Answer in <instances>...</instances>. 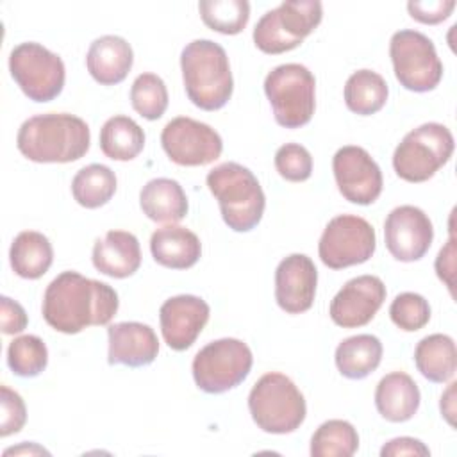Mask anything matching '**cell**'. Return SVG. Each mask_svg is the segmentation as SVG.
I'll list each match as a JSON object with an SVG mask.
<instances>
[{
	"instance_id": "cell-1",
	"label": "cell",
	"mask_w": 457,
	"mask_h": 457,
	"mask_svg": "<svg viewBox=\"0 0 457 457\" xmlns=\"http://www.w3.org/2000/svg\"><path fill=\"white\" fill-rule=\"evenodd\" d=\"M118 305L114 287L70 270L46 286L41 311L54 330L79 334L91 325H107L118 312Z\"/></svg>"
},
{
	"instance_id": "cell-2",
	"label": "cell",
	"mask_w": 457,
	"mask_h": 457,
	"mask_svg": "<svg viewBox=\"0 0 457 457\" xmlns=\"http://www.w3.org/2000/svg\"><path fill=\"white\" fill-rule=\"evenodd\" d=\"M91 143L87 123L68 112L36 114L25 120L16 136L23 157L34 162H73L86 155Z\"/></svg>"
},
{
	"instance_id": "cell-3",
	"label": "cell",
	"mask_w": 457,
	"mask_h": 457,
	"mask_svg": "<svg viewBox=\"0 0 457 457\" xmlns=\"http://www.w3.org/2000/svg\"><path fill=\"white\" fill-rule=\"evenodd\" d=\"M187 98L204 111L221 109L232 96L234 79L227 52L211 39H193L180 54Z\"/></svg>"
},
{
	"instance_id": "cell-4",
	"label": "cell",
	"mask_w": 457,
	"mask_h": 457,
	"mask_svg": "<svg viewBox=\"0 0 457 457\" xmlns=\"http://www.w3.org/2000/svg\"><path fill=\"white\" fill-rule=\"evenodd\" d=\"M207 187L218 200L221 218L234 232H248L261 221L266 207L257 177L237 162H223L207 173Z\"/></svg>"
},
{
	"instance_id": "cell-5",
	"label": "cell",
	"mask_w": 457,
	"mask_h": 457,
	"mask_svg": "<svg viewBox=\"0 0 457 457\" xmlns=\"http://www.w3.org/2000/svg\"><path fill=\"white\" fill-rule=\"evenodd\" d=\"M248 411L253 423L268 434L295 432L305 420V398L284 373H266L248 395Z\"/></svg>"
},
{
	"instance_id": "cell-6",
	"label": "cell",
	"mask_w": 457,
	"mask_h": 457,
	"mask_svg": "<svg viewBox=\"0 0 457 457\" xmlns=\"http://www.w3.org/2000/svg\"><path fill=\"white\" fill-rule=\"evenodd\" d=\"M323 5L318 0H287L266 11L253 29V43L264 54H284L320 25Z\"/></svg>"
},
{
	"instance_id": "cell-7",
	"label": "cell",
	"mask_w": 457,
	"mask_h": 457,
	"mask_svg": "<svg viewBox=\"0 0 457 457\" xmlns=\"http://www.w3.org/2000/svg\"><path fill=\"white\" fill-rule=\"evenodd\" d=\"M453 148V136L446 125L423 123L405 134L395 148L393 168L407 182H425L450 161Z\"/></svg>"
},
{
	"instance_id": "cell-8",
	"label": "cell",
	"mask_w": 457,
	"mask_h": 457,
	"mask_svg": "<svg viewBox=\"0 0 457 457\" xmlns=\"http://www.w3.org/2000/svg\"><path fill=\"white\" fill-rule=\"evenodd\" d=\"M314 91V75L298 62L280 64L264 79V93L275 121L286 129H298L311 121L316 109Z\"/></svg>"
},
{
	"instance_id": "cell-9",
	"label": "cell",
	"mask_w": 457,
	"mask_h": 457,
	"mask_svg": "<svg viewBox=\"0 0 457 457\" xmlns=\"http://www.w3.org/2000/svg\"><path fill=\"white\" fill-rule=\"evenodd\" d=\"M253 364L252 350L236 337L211 341L193 359L191 370L198 389L209 395H220L239 386Z\"/></svg>"
},
{
	"instance_id": "cell-10",
	"label": "cell",
	"mask_w": 457,
	"mask_h": 457,
	"mask_svg": "<svg viewBox=\"0 0 457 457\" xmlns=\"http://www.w3.org/2000/svg\"><path fill=\"white\" fill-rule=\"evenodd\" d=\"M389 55L396 80L409 91H432L443 79V62L432 39L418 30L395 32L389 41Z\"/></svg>"
},
{
	"instance_id": "cell-11",
	"label": "cell",
	"mask_w": 457,
	"mask_h": 457,
	"mask_svg": "<svg viewBox=\"0 0 457 457\" xmlns=\"http://www.w3.org/2000/svg\"><path fill=\"white\" fill-rule=\"evenodd\" d=\"M9 71L25 96L34 102H50L64 87L66 70L62 59L34 41L20 43L11 50Z\"/></svg>"
},
{
	"instance_id": "cell-12",
	"label": "cell",
	"mask_w": 457,
	"mask_h": 457,
	"mask_svg": "<svg viewBox=\"0 0 457 457\" xmlns=\"http://www.w3.org/2000/svg\"><path fill=\"white\" fill-rule=\"evenodd\" d=\"M375 246V228L364 218L339 214L327 223L318 243V253L325 266L343 270L366 262Z\"/></svg>"
},
{
	"instance_id": "cell-13",
	"label": "cell",
	"mask_w": 457,
	"mask_h": 457,
	"mask_svg": "<svg viewBox=\"0 0 457 457\" xmlns=\"http://www.w3.org/2000/svg\"><path fill=\"white\" fill-rule=\"evenodd\" d=\"M161 145L170 161L179 166H205L223 150V141L211 125L187 116L173 118L164 125Z\"/></svg>"
},
{
	"instance_id": "cell-14",
	"label": "cell",
	"mask_w": 457,
	"mask_h": 457,
	"mask_svg": "<svg viewBox=\"0 0 457 457\" xmlns=\"http://www.w3.org/2000/svg\"><path fill=\"white\" fill-rule=\"evenodd\" d=\"M334 179L339 193L352 204L370 205L382 193V171L373 157L361 146L339 148L332 159Z\"/></svg>"
},
{
	"instance_id": "cell-15",
	"label": "cell",
	"mask_w": 457,
	"mask_h": 457,
	"mask_svg": "<svg viewBox=\"0 0 457 457\" xmlns=\"http://www.w3.org/2000/svg\"><path fill=\"white\" fill-rule=\"evenodd\" d=\"M384 239L386 248L396 261L414 262L428 252L434 239V227L420 207L400 205L384 221Z\"/></svg>"
},
{
	"instance_id": "cell-16",
	"label": "cell",
	"mask_w": 457,
	"mask_h": 457,
	"mask_svg": "<svg viewBox=\"0 0 457 457\" xmlns=\"http://www.w3.org/2000/svg\"><path fill=\"white\" fill-rule=\"evenodd\" d=\"M386 300V286L375 275L350 278L332 298L328 314L343 328L368 325Z\"/></svg>"
},
{
	"instance_id": "cell-17",
	"label": "cell",
	"mask_w": 457,
	"mask_h": 457,
	"mask_svg": "<svg viewBox=\"0 0 457 457\" xmlns=\"http://www.w3.org/2000/svg\"><path fill=\"white\" fill-rule=\"evenodd\" d=\"M211 309L205 300L195 295L168 298L159 309V321L164 343L175 350H187L209 321Z\"/></svg>"
},
{
	"instance_id": "cell-18",
	"label": "cell",
	"mask_w": 457,
	"mask_h": 457,
	"mask_svg": "<svg viewBox=\"0 0 457 457\" xmlns=\"http://www.w3.org/2000/svg\"><path fill=\"white\" fill-rule=\"evenodd\" d=\"M318 270L305 253H291L275 270V300L287 314H300L312 307Z\"/></svg>"
},
{
	"instance_id": "cell-19",
	"label": "cell",
	"mask_w": 457,
	"mask_h": 457,
	"mask_svg": "<svg viewBox=\"0 0 457 457\" xmlns=\"http://www.w3.org/2000/svg\"><path fill=\"white\" fill-rule=\"evenodd\" d=\"M111 366L123 364L129 368L148 366L159 353V339L150 325L139 321H121L107 327Z\"/></svg>"
},
{
	"instance_id": "cell-20",
	"label": "cell",
	"mask_w": 457,
	"mask_h": 457,
	"mask_svg": "<svg viewBox=\"0 0 457 457\" xmlns=\"http://www.w3.org/2000/svg\"><path fill=\"white\" fill-rule=\"evenodd\" d=\"M93 266L112 278H127L141 266L139 241L132 232L109 230L93 246Z\"/></svg>"
},
{
	"instance_id": "cell-21",
	"label": "cell",
	"mask_w": 457,
	"mask_h": 457,
	"mask_svg": "<svg viewBox=\"0 0 457 457\" xmlns=\"http://www.w3.org/2000/svg\"><path fill=\"white\" fill-rule=\"evenodd\" d=\"M132 64V46L127 39L112 34L96 37L86 55L89 75L102 86H114L125 80Z\"/></svg>"
},
{
	"instance_id": "cell-22",
	"label": "cell",
	"mask_w": 457,
	"mask_h": 457,
	"mask_svg": "<svg viewBox=\"0 0 457 457\" xmlns=\"http://www.w3.org/2000/svg\"><path fill=\"white\" fill-rule=\"evenodd\" d=\"M150 252L154 261L164 268L187 270L198 262L202 243L189 228L171 223L152 234Z\"/></svg>"
},
{
	"instance_id": "cell-23",
	"label": "cell",
	"mask_w": 457,
	"mask_h": 457,
	"mask_svg": "<svg viewBox=\"0 0 457 457\" xmlns=\"http://www.w3.org/2000/svg\"><path fill=\"white\" fill-rule=\"evenodd\" d=\"M420 400L418 384L403 371L387 373L375 389V407L378 414L393 423L411 420L420 407Z\"/></svg>"
},
{
	"instance_id": "cell-24",
	"label": "cell",
	"mask_w": 457,
	"mask_h": 457,
	"mask_svg": "<svg viewBox=\"0 0 457 457\" xmlns=\"http://www.w3.org/2000/svg\"><path fill=\"white\" fill-rule=\"evenodd\" d=\"M143 214L155 223H177L187 214V196L182 186L166 177L148 180L139 193Z\"/></svg>"
},
{
	"instance_id": "cell-25",
	"label": "cell",
	"mask_w": 457,
	"mask_h": 457,
	"mask_svg": "<svg viewBox=\"0 0 457 457\" xmlns=\"http://www.w3.org/2000/svg\"><path fill=\"white\" fill-rule=\"evenodd\" d=\"M12 271L29 280L43 277L54 261V248L48 237L36 230L20 232L9 250Z\"/></svg>"
},
{
	"instance_id": "cell-26",
	"label": "cell",
	"mask_w": 457,
	"mask_h": 457,
	"mask_svg": "<svg viewBox=\"0 0 457 457\" xmlns=\"http://www.w3.org/2000/svg\"><path fill=\"white\" fill-rule=\"evenodd\" d=\"M382 352V343L377 336L357 334L343 339L337 345L334 359L343 377L361 380L378 368Z\"/></svg>"
},
{
	"instance_id": "cell-27",
	"label": "cell",
	"mask_w": 457,
	"mask_h": 457,
	"mask_svg": "<svg viewBox=\"0 0 457 457\" xmlns=\"http://www.w3.org/2000/svg\"><path fill=\"white\" fill-rule=\"evenodd\" d=\"M418 371L430 382L443 384L453 378L457 370L455 343L446 334H430L423 337L414 350Z\"/></svg>"
},
{
	"instance_id": "cell-28",
	"label": "cell",
	"mask_w": 457,
	"mask_h": 457,
	"mask_svg": "<svg viewBox=\"0 0 457 457\" xmlns=\"http://www.w3.org/2000/svg\"><path fill=\"white\" fill-rule=\"evenodd\" d=\"M100 148L112 161H132L145 148V132L132 118L112 116L100 129Z\"/></svg>"
},
{
	"instance_id": "cell-29",
	"label": "cell",
	"mask_w": 457,
	"mask_h": 457,
	"mask_svg": "<svg viewBox=\"0 0 457 457\" xmlns=\"http://www.w3.org/2000/svg\"><path fill=\"white\" fill-rule=\"evenodd\" d=\"M387 95L389 87L384 77L373 70H357L345 84V104L359 116L378 112L386 105Z\"/></svg>"
},
{
	"instance_id": "cell-30",
	"label": "cell",
	"mask_w": 457,
	"mask_h": 457,
	"mask_svg": "<svg viewBox=\"0 0 457 457\" xmlns=\"http://www.w3.org/2000/svg\"><path fill=\"white\" fill-rule=\"evenodd\" d=\"M116 193V175L105 164H87L79 170L71 180V195L75 202L86 209L105 205Z\"/></svg>"
},
{
	"instance_id": "cell-31",
	"label": "cell",
	"mask_w": 457,
	"mask_h": 457,
	"mask_svg": "<svg viewBox=\"0 0 457 457\" xmlns=\"http://www.w3.org/2000/svg\"><path fill=\"white\" fill-rule=\"evenodd\" d=\"M359 448V434L350 421L328 420L311 437L312 457H350Z\"/></svg>"
},
{
	"instance_id": "cell-32",
	"label": "cell",
	"mask_w": 457,
	"mask_h": 457,
	"mask_svg": "<svg viewBox=\"0 0 457 457\" xmlns=\"http://www.w3.org/2000/svg\"><path fill=\"white\" fill-rule=\"evenodd\" d=\"M202 21L220 34H239L250 18L246 0H202L198 4Z\"/></svg>"
},
{
	"instance_id": "cell-33",
	"label": "cell",
	"mask_w": 457,
	"mask_h": 457,
	"mask_svg": "<svg viewBox=\"0 0 457 457\" xmlns=\"http://www.w3.org/2000/svg\"><path fill=\"white\" fill-rule=\"evenodd\" d=\"M7 364L18 377H37L48 364V350L45 341L34 334L14 337L7 348Z\"/></svg>"
},
{
	"instance_id": "cell-34",
	"label": "cell",
	"mask_w": 457,
	"mask_h": 457,
	"mask_svg": "<svg viewBox=\"0 0 457 457\" xmlns=\"http://www.w3.org/2000/svg\"><path fill=\"white\" fill-rule=\"evenodd\" d=\"M130 102L137 114L154 121L159 120L168 107V89L164 80L155 73H141L130 87Z\"/></svg>"
},
{
	"instance_id": "cell-35",
	"label": "cell",
	"mask_w": 457,
	"mask_h": 457,
	"mask_svg": "<svg viewBox=\"0 0 457 457\" xmlns=\"http://www.w3.org/2000/svg\"><path fill=\"white\" fill-rule=\"evenodd\" d=\"M389 316L398 328L405 332H416L428 323L430 305L418 293H400L389 305Z\"/></svg>"
},
{
	"instance_id": "cell-36",
	"label": "cell",
	"mask_w": 457,
	"mask_h": 457,
	"mask_svg": "<svg viewBox=\"0 0 457 457\" xmlns=\"http://www.w3.org/2000/svg\"><path fill=\"white\" fill-rule=\"evenodd\" d=\"M275 168L282 179L289 182H303L312 173V157L305 146L286 143L275 154Z\"/></svg>"
},
{
	"instance_id": "cell-37",
	"label": "cell",
	"mask_w": 457,
	"mask_h": 457,
	"mask_svg": "<svg viewBox=\"0 0 457 457\" xmlns=\"http://www.w3.org/2000/svg\"><path fill=\"white\" fill-rule=\"evenodd\" d=\"M2 391V425L0 436L7 437L23 428L27 421V409L21 396L7 386L0 387Z\"/></svg>"
},
{
	"instance_id": "cell-38",
	"label": "cell",
	"mask_w": 457,
	"mask_h": 457,
	"mask_svg": "<svg viewBox=\"0 0 457 457\" xmlns=\"http://www.w3.org/2000/svg\"><path fill=\"white\" fill-rule=\"evenodd\" d=\"M455 7L453 0H428V2H409L407 11L411 18L420 23L436 25L446 20Z\"/></svg>"
},
{
	"instance_id": "cell-39",
	"label": "cell",
	"mask_w": 457,
	"mask_h": 457,
	"mask_svg": "<svg viewBox=\"0 0 457 457\" xmlns=\"http://www.w3.org/2000/svg\"><path fill=\"white\" fill-rule=\"evenodd\" d=\"M0 321L4 334H20L29 323L25 309L9 296L0 298Z\"/></svg>"
},
{
	"instance_id": "cell-40",
	"label": "cell",
	"mask_w": 457,
	"mask_h": 457,
	"mask_svg": "<svg viewBox=\"0 0 457 457\" xmlns=\"http://www.w3.org/2000/svg\"><path fill=\"white\" fill-rule=\"evenodd\" d=\"M380 455L382 457H398V455H421V457H427V455H430V450L420 439L402 436V437H395V439L387 441L382 446Z\"/></svg>"
},
{
	"instance_id": "cell-41",
	"label": "cell",
	"mask_w": 457,
	"mask_h": 457,
	"mask_svg": "<svg viewBox=\"0 0 457 457\" xmlns=\"http://www.w3.org/2000/svg\"><path fill=\"white\" fill-rule=\"evenodd\" d=\"M455 241H453V232L450 234V239L445 248L439 250L437 259H436V271L437 277L446 284L450 293L453 295V262H455Z\"/></svg>"
},
{
	"instance_id": "cell-42",
	"label": "cell",
	"mask_w": 457,
	"mask_h": 457,
	"mask_svg": "<svg viewBox=\"0 0 457 457\" xmlns=\"http://www.w3.org/2000/svg\"><path fill=\"white\" fill-rule=\"evenodd\" d=\"M455 382H452L450 386H448V389H446V393L441 396V412H443V416L446 418V421L453 427V412H455V409H453V391H455Z\"/></svg>"
},
{
	"instance_id": "cell-43",
	"label": "cell",
	"mask_w": 457,
	"mask_h": 457,
	"mask_svg": "<svg viewBox=\"0 0 457 457\" xmlns=\"http://www.w3.org/2000/svg\"><path fill=\"white\" fill-rule=\"evenodd\" d=\"M11 453H48V452L32 443V445H23V446H18V448H7L4 452V455H11Z\"/></svg>"
}]
</instances>
